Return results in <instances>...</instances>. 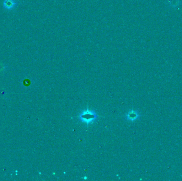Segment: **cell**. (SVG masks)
Returning <instances> with one entry per match:
<instances>
[{"instance_id": "6da1fadb", "label": "cell", "mask_w": 182, "mask_h": 181, "mask_svg": "<svg viewBox=\"0 0 182 181\" xmlns=\"http://www.w3.org/2000/svg\"><path fill=\"white\" fill-rule=\"evenodd\" d=\"M79 120L80 121L86 124L87 126L95 122L98 119V115L94 110H89L88 108L83 111L79 114Z\"/></svg>"}, {"instance_id": "7a4b0ae2", "label": "cell", "mask_w": 182, "mask_h": 181, "mask_svg": "<svg viewBox=\"0 0 182 181\" xmlns=\"http://www.w3.org/2000/svg\"><path fill=\"white\" fill-rule=\"evenodd\" d=\"M126 117L127 120L133 122L140 117V114L137 111L132 110L126 114Z\"/></svg>"}, {"instance_id": "3957f363", "label": "cell", "mask_w": 182, "mask_h": 181, "mask_svg": "<svg viewBox=\"0 0 182 181\" xmlns=\"http://www.w3.org/2000/svg\"><path fill=\"white\" fill-rule=\"evenodd\" d=\"M17 5V2L15 0H4L3 7L7 10H12L14 9Z\"/></svg>"}, {"instance_id": "277c9868", "label": "cell", "mask_w": 182, "mask_h": 181, "mask_svg": "<svg viewBox=\"0 0 182 181\" xmlns=\"http://www.w3.org/2000/svg\"><path fill=\"white\" fill-rule=\"evenodd\" d=\"M168 5H169L170 7L176 8L179 5H180L181 3L180 0H168Z\"/></svg>"}, {"instance_id": "5b68a950", "label": "cell", "mask_w": 182, "mask_h": 181, "mask_svg": "<svg viewBox=\"0 0 182 181\" xmlns=\"http://www.w3.org/2000/svg\"><path fill=\"white\" fill-rule=\"evenodd\" d=\"M84 178V179H88V178H87L86 176H84V178Z\"/></svg>"}]
</instances>
